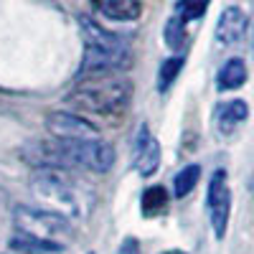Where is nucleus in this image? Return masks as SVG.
I'll use <instances>...</instances> for the list:
<instances>
[{
  "label": "nucleus",
  "instance_id": "6ab92c4d",
  "mask_svg": "<svg viewBox=\"0 0 254 254\" xmlns=\"http://www.w3.org/2000/svg\"><path fill=\"white\" fill-rule=\"evenodd\" d=\"M208 3H211V0H178L176 15L183 18L186 23H188V20H196V18H201V15L206 13Z\"/></svg>",
  "mask_w": 254,
  "mask_h": 254
},
{
  "label": "nucleus",
  "instance_id": "f03ea898",
  "mask_svg": "<svg viewBox=\"0 0 254 254\" xmlns=\"http://www.w3.org/2000/svg\"><path fill=\"white\" fill-rule=\"evenodd\" d=\"M132 99V81L125 74H89L79 76L74 89L66 94V104L84 115L122 117Z\"/></svg>",
  "mask_w": 254,
  "mask_h": 254
},
{
  "label": "nucleus",
  "instance_id": "ddd939ff",
  "mask_svg": "<svg viewBox=\"0 0 254 254\" xmlns=\"http://www.w3.org/2000/svg\"><path fill=\"white\" fill-rule=\"evenodd\" d=\"M244 81H247V66L242 59H229L216 74V87L221 92H234L244 87Z\"/></svg>",
  "mask_w": 254,
  "mask_h": 254
},
{
  "label": "nucleus",
  "instance_id": "20e7f679",
  "mask_svg": "<svg viewBox=\"0 0 254 254\" xmlns=\"http://www.w3.org/2000/svg\"><path fill=\"white\" fill-rule=\"evenodd\" d=\"M31 190L38 196V201L44 203V208L56 211L61 216H79V201L74 188L59 176V171H36L31 178Z\"/></svg>",
  "mask_w": 254,
  "mask_h": 254
},
{
  "label": "nucleus",
  "instance_id": "9b49d317",
  "mask_svg": "<svg viewBox=\"0 0 254 254\" xmlns=\"http://www.w3.org/2000/svg\"><path fill=\"white\" fill-rule=\"evenodd\" d=\"M94 10L112 23H132L142 15V0H94Z\"/></svg>",
  "mask_w": 254,
  "mask_h": 254
},
{
  "label": "nucleus",
  "instance_id": "423d86ee",
  "mask_svg": "<svg viewBox=\"0 0 254 254\" xmlns=\"http://www.w3.org/2000/svg\"><path fill=\"white\" fill-rule=\"evenodd\" d=\"M130 49H102V46H84V59L79 66V76L89 74H115L130 66Z\"/></svg>",
  "mask_w": 254,
  "mask_h": 254
},
{
  "label": "nucleus",
  "instance_id": "6e6552de",
  "mask_svg": "<svg viewBox=\"0 0 254 254\" xmlns=\"http://www.w3.org/2000/svg\"><path fill=\"white\" fill-rule=\"evenodd\" d=\"M160 142L158 137L150 132L147 125H140L137 132H135V142H132V168L142 176H153L158 168H160Z\"/></svg>",
  "mask_w": 254,
  "mask_h": 254
},
{
  "label": "nucleus",
  "instance_id": "a211bd4d",
  "mask_svg": "<svg viewBox=\"0 0 254 254\" xmlns=\"http://www.w3.org/2000/svg\"><path fill=\"white\" fill-rule=\"evenodd\" d=\"M165 44L171 46L173 51L183 49V44H186V20L183 18L173 15L171 20H168V26H165Z\"/></svg>",
  "mask_w": 254,
  "mask_h": 254
},
{
  "label": "nucleus",
  "instance_id": "2eb2a0df",
  "mask_svg": "<svg viewBox=\"0 0 254 254\" xmlns=\"http://www.w3.org/2000/svg\"><path fill=\"white\" fill-rule=\"evenodd\" d=\"M168 208V193L163 186H153L145 190L142 196V214L145 219H155L158 214H163V211Z\"/></svg>",
  "mask_w": 254,
  "mask_h": 254
},
{
  "label": "nucleus",
  "instance_id": "f257e3e1",
  "mask_svg": "<svg viewBox=\"0 0 254 254\" xmlns=\"http://www.w3.org/2000/svg\"><path fill=\"white\" fill-rule=\"evenodd\" d=\"M20 155L36 171L84 168V171H92V173H107L115 163V150L99 137L97 140H59L49 135L44 140H28Z\"/></svg>",
  "mask_w": 254,
  "mask_h": 254
},
{
  "label": "nucleus",
  "instance_id": "f8f14e48",
  "mask_svg": "<svg viewBox=\"0 0 254 254\" xmlns=\"http://www.w3.org/2000/svg\"><path fill=\"white\" fill-rule=\"evenodd\" d=\"M79 26H81V36H84V46H102V49H130V44L107 31V28H102L97 20H92L89 15H81L79 18Z\"/></svg>",
  "mask_w": 254,
  "mask_h": 254
},
{
  "label": "nucleus",
  "instance_id": "dca6fc26",
  "mask_svg": "<svg viewBox=\"0 0 254 254\" xmlns=\"http://www.w3.org/2000/svg\"><path fill=\"white\" fill-rule=\"evenodd\" d=\"M198 176H201V168L198 165H186L183 171L176 176L173 181V190H176V198H186L190 190L196 188L198 183Z\"/></svg>",
  "mask_w": 254,
  "mask_h": 254
},
{
  "label": "nucleus",
  "instance_id": "1a4fd4ad",
  "mask_svg": "<svg viewBox=\"0 0 254 254\" xmlns=\"http://www.w3.org/2000/svg\"><path fill=\"white\" fill-rule=\"evenodd\" d=\"M247 33V15L242 8L237 5H229L221 15H219V23H216V44L221 49H229L239 44Z\"/></svg>",
  "mask_w": 254,
  "mask_h": 254
},
{
  "label": "nucleus",
  "instance_id": "7ed1b4c3",
  "mask_svg": "<svg viewBox=\"0 0 254 254\" xmlns=\"http://www.w3.org/2000/svg\"><path fill=\"white\" fill-rule=\"evenodd\" d=\"M13 226H15V234H26L41 242H49L59 249H66L74 239V229L69 219L49 208L18 206L13 211Z\"/></svg>",
  "mask_w": 254,
  "mask_h": 254
},
{
  "label": "nucleus",
  "instance_id": "39448f33",
  "mask_svg": "<svg viewBox=\"0 0 254 254\" xmlns=\"http://www.w3.org/2000/svg\"><path fill=\"white\" fill-rule=\"evenodd\" d=\"M206 208H208V221H211L216 239H224L226 229H229V214H231V188H229L226 171H216L211 176Z\"/></svg>",
  "mask_w": 254,
  "mask_h": 254
},
{
  "label": "nucleus",
  "instance_id": "412c9836",
  "mask_svg": "<svg viewBox=\"0 0 254 254\" xmlns=\"http://www.w3.org/2000/svg\"><path fill=\"white\" fill-rule=\"evenodd\" d=\"M163 254H186V252H181V249H168V252H163Z\"/></svg>",
  "mask_w": 254,
  "mask_h": 254
},
{
  "label": "nucleus",
  "instance_id": "f3484780",
  "mask_svg": "<svg viewBox=\"0 0 254 254\" xmlns=\"http://www.w3.org/2000/svg\"><path fill=\"white\" fill-rule=\"evenodd\" d=\"M181 69H183V56H171V59H165L163 66H160V74H158V89L165 92V89L176 81V76L181 74Z\"/></svg>",
  "mask_w": 254,
  "mask_h": 254
},
{
  "label": "nucleus",
  "instance_id": "9d476101",
  "mask_svg": "<svg viewBox=\"0 0 254 254\" xmlns=\"http://www.w3.org/2000/svg\"><path fill=\"white\" fill-rule=\"evenodd\" d=\"M249 117V104L244 99H229V102H221L216 112H214V120H216V130L229 137V135H234L239 127L247 122Z\"/></svg>",
  "mask_w": 254,
  "mask_h": 254
},
{
  "label": "nucleus",
  "instance_id": "4be33fe9",
  "mask_svg": "<svg viewBox=\"0 0 254 254\" xmlns=\"http://www.w3.org/2000/svg\"><path fill=\"white\" fill-rule=\"evenodd\" d=\"M252 51H254V44H252Z\"/></svg>",
  "mask_w": 254,
  "mask_h": 254
},
{
  "label": "nucleus",
  "instance_id": "4468645a",
  "mask_svg": "<svg viewBox=\"0 0 254 254\" xmlns=\"http://www.w3.org/2000/svg\"><path fill=\"white\" fill-rule=\"evenodd\" d=\"M10 249L15 254H56V252H61L59 247H54L49 242H41V239H33L26 234H15L10 239Z\"/></svg>",
  "mask_w": 254,
  "mask_h": 254
},
{
  "label": "nucleus",
  "instance_id": "0eeeda50",
  "mask_svg": "<svg viewBox=\"0 0 254 254\" xmlns=\"http://www.w3.org/2000/svg\"><path fill=\"white\" fill-rule=\"evenodd\" d=\"M46 132L59 140H97V127L74 112H51L46 117Z\"/></svg>",
  "mask_w": 254,
  "mask_h": 254
},
{
  "label": "nucleus",
  "instance_id": "aec40b11",
  "mask_svg": "<svg viewBox=\"0 0 254 254\" xmlns=\"http://www.w3.org/2000/svg\"><path fill=\"white\" fill-rule=\"evenodd\" d=\"M120 254H140V244L135 239H125L120 247Z\"/></svg>",
  "mask_w": 254,
  "mask_h": 254
}]
</instances>
